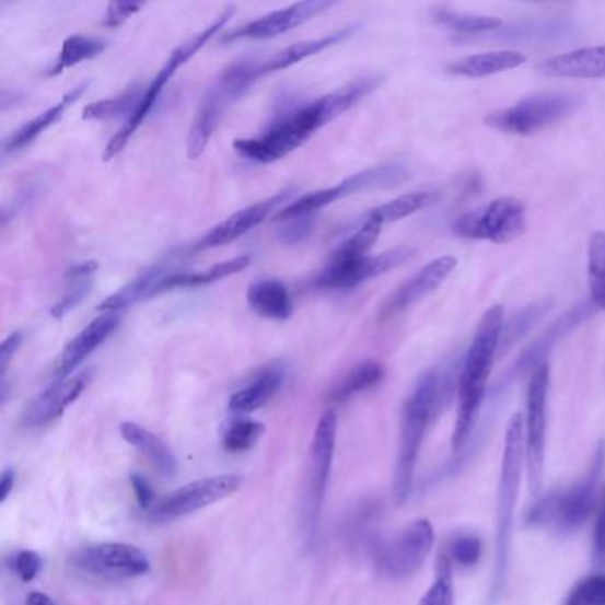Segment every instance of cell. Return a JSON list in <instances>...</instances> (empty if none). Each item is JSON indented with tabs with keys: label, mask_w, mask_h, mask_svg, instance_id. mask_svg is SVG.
I'll use <instances>...</instances> for the list:
<instances>
[{
	"label": "cell",
	"mask_w": 605,
	"mask_h": 605,
	"mask_svg": "<svg viewBox=\"0 0 605 605\" xmlns=\"http://www.w3.org/2000/svg\"><path fill=\"white\" fill-rule=\"evenodd\" d=\"M384 77L371 75L352 80L333 93L319 96L310 104L295 108L284 118L277 119L272 127L265 130L261 136L249 139H236V153L251 162L270 164L276 160L284 159L291 151L301 148L319 128L329 125L341 114L356 107L368 94L379 90Z\"/></svg>",
	"instance_id": "cell-1"
},
{
	"label": "cell",
	"mask_w": 605,
	"mask_h": 605,
	"mask_svg": "<svg viewBox=\"0 0 605 605\" xmlns=\"http://www.w3.org/2000/svg\"><path fill=\"white\" fill-rule=\"evenodd\" d=\"M504 307L492 305L479 319L478 329L470 341L469 350L462 362L458 379V412L451 446L461 451L473 435L474 424L487 395L488 376L501 348Z\"/></svg>",
	"instance_id": "cell-2"
},
{
	"label": "cell",
	"mask_w": 605,
	"mask_h": 605,
	"mask_svg": "<svg viewBox=\"0 0 605 605\" xmlns=\"http://www.w3.org/2000/svg\"><path fill=\"white\" fill-rule=\"evenodd\" d=\"M522 467H526L524 418L521 414H513L512 419L508 422L501 473H499L493 595L501 593L504 590V582H507L510 556H512L513 524H515L516 501H519V490H521Z\"/></svg>",
	"instance_id": "cell-3"
},
{
	"label": "cell",
	"mask_w": 605,
	"mask_h": 605,
	"mask_svg": "<svg viewBox=\"0 0 605 605\" xmlns=\"http://www.w3.org/2000/svg\"><path fill=\"white\" fill-rule=\"evenodd\" d=\"M441 375L432 370L419 379L418 384L405 402L395 484H393V498L398 507L405 504L412 493L419 451H421L428 427L435 416L437 407L441 404Z\"/></svg>",
	"instance_id": "cell-4"
},
{
	"label": "cell",
	"mask_w": 605,
	"mask_h": 605,
	"mask_svg": "<svg viewBox=\"0 0 605 605\" xmlns=\"http://www.w3.org/2000/svg\"><path fill=\"white\" fill-rule=\"evenodd\" d=\"M259 67L261 62L245 59V61L233 62L217 77L210 90L202 96L201 104L194 116L187 139L188 159H199L205 153L211 136L216 133L217 127L221 125L231 105L235 104L240 96H244L254 80L261 79Z\"/></svg>",
	"instance_id": "cell-5"
},
{
	"label": "cell",
	"mask_w": 605,
	"mask_h": 605,
	"mask_svg": "<svg viewBox=\"0 0 605 605\" xmlns=\"http://www.w3.org/2000/svg\"><path fill=\"white\" fill-rule=\"evenodd\" d=\"M605 444L596 447L592 465L578 484L565 488L563 492H554L536 502L527 516L530 526H550L558 533H575L586 524L596 501V488L601 484L604 470Z\"/></svg>",
	"instance_id": "cell-6"
},
{
	"label": "cell",
	"mask_w": 605,
	"mask_h": 605,
	"mask_svg": "<svg viewBox=\"0 0 605 605\" xmlns=\"http://www.w3.org/2000/svg\"><path fill=\"white\" fill-rule=\"evenodd\" d=\"M582 98L579 94L556 91V93L531 94L519 100L512 107L488 114L485 125L496 132L508 136H535L545 128L554 127L578 110Z\"/></svg>",
	"instance_id": "cell-7"
},
{
	"label": "cell",
	"mask_w": 605,
	"mask_h": 605,
	"mask_svg": "<svg viewBox=\"0 0 605 605\" xmlns=\"http://www.w3.org/2000/svg\"><path fill=\"white\" fill-rule=\"evenodd\" d=\"M410 178L407 167L402 164H384L359 171L352 176L342 179L329 188H319L315 193L305 194L290 202L284 210L272 217L274 222L288 221L293 217L316 216L322 208L329 207L339 199L348 198L352 194L368 193V190H385L405 184Z\"/></svg>",
	"instance_id": "cell-8"
},
{
	"label": "cell",
	"mask_w": 605,
	"mask_h": 605,
	"mask_svg": "<svg viewBox=\"0 0 605 605\" xmlns=\"http://www.w3.org/2000/svg\"><path fill=\"white\" fill-rule=\"evenodd\" d=\"M451 230L465 240L510 244L526 233V205L512 196H502L456 217Z\"/></svg>",
	"instance_id": "cell-9"
},
{
	"label": "cell",
	"mask_w": 605,
	"mask_h": 605,
	"mask_svg": "<svg viewBox=\"0 0 605 605\" xmlns=\"http://www.w3.org/2000/svg\"><path fill=\"white\" fill-rule=\"evenodd\" d=\"M221 28H224V25H222V22H219V20H216V22H211L210 25L202 28L201 33L196 34L193 38L182 43L179 47L174 48L171 56L167 57L164 67L160 68L159 75L151 80V84L146 88L144 94H142L141 104L136 108V113L125 121V125L119 128V132L108 141L107 146H105L104 160H113L114 156L119 155V153L127 148L130 139L136 136L139 127H141L144 119L148 118V114L155 107L160 94L164 91L167 82L173 79L174 73H176L179 68L184 67V65H187L202 47H207V43H210V39L213 38Z\"/></svg>",
	"instance_id": "cell-10"
},
{
	"label": "cell",
	"mask_w": 605,
	"mask_h": 605,
	"mask_svg": "<svg viewBox=\"0 0 605 605\" xmlns=\"http://www.w3.org/2000/svg\"><path fill=\"white\" fill-rule=\"evenodd\" d=\"M550 367L531 375L527 385L526 421H524V455H526L527 487L531 496H538L544 484L545 437H547V399H549Z\"/></svg>",
	"instance_id": "cell-11"
},
{
	"label": "cell",
	"mask_w": 605,
	"mask_h": 605,
	"mask_svg": "<svg viewBox=\"0 0 605 605\" xmlns=\"http://www.w3.org/2000/svg\"><path fill=\"white\" fill-rule=\"evenodd\" d=\"M242 485H244V478L238 474H219V476L198 479L176 488L164 498L156 499L155 507L150 510V516L153 521L162 522L190 515L202 508L230 498L238 492Z\"/></svg>",
	"instance_id": "cell-12"
},
{
	"label": "cell",
	"mask_w": 605,
	"mask_h": 605,
	"mask_svg": "<svg viewBox=\"0 0 605 605\" xmlns=\"http://www.w3.org/2000/svg\"><path fill=\"white\" fill-rule=\"evenodd\" d=\"M410 247H395L381 254H370L364 258H330L329 265L316 277L318 290L347 291L361 287L362 282L375 279L404 265L412 258Z\"/></svg>",
	"instance_id": "cell-13"
},
{
	"label": "cell",
	"mask_w": 605,
	"mask_h": 605,
	"mask_svg": "<svg viewBox=\"0 0 605 605\" xmlns=\"http://www.w3.org/2000/svg\"><path fill=\"white\" fill-rule=\"evenodd\" d=\"M435 533L427 519L416 521L382 545L376 563L385 578L408 579L418 572L432 552Z\"/></svg>",
	"instance_id": "cell-14"
},
{
	"label": "cell",
	"mask_w": 605,
	"mask_h": 605,
	"mask_svg": "<svg viewBox=\"0 0 605 605\" xmlns=\"http://www.w3.org/2000/svg\"><path fill=\"white\" fill-rule=\"evenodd\" d=\"M73 565L82 572L104 579L141 578L151 568L148 556L128 544L91 545L77 552Z\"/></svg>",
	"instance_id": "cell-15"
},
{
	"label": "cell",
	"mask_w": 605,
	"mask_h": 605,
	"mask_svg": "<svg viewBox=\"0 0 605 605\" xmlns=\"http://www.w3.org/2000/svg\"><path fill=\"white\" fill-rule=\"evenodd\" d=\"M338 437V414L327 410L322 414L316 424L315 437L311 444V481H310V526L311 535H316L319 513L324 508L325 493L329 487L333 473L334 453Z\"/></svg>",
	"instance_id": "cell-16"
},
{
	"label": "cell",
	"mask_w": 605,
	"mask_h": 605,
	"mask_svg": "<svg viewBox=\"0 0 605 605\" xmlns=\"http://www.w3.org/2000/svg\"><path fill=\"white\" fill-rule=\"evenodd\" d=\"M91 376H93L91 371H82L68 379H57L54 384L48 385L47 389H43L38 396H34L28 402L20 418V424L33 430L61 418L62 412L71 404H75L79 396L88 389Z\"/></svg>",
	"instance_id": "cell-17"
},
{
	"label": "cell",
	"mask_w": 605,
	"mask_h": 605,
	"mask_svg": "<svg viewBox=\"0 0 605 605\" xmlns=\"http://www.w3.org/2000/svg\"><path fill=\"white\" fill-rule=\"evenodd\" d=\"M333 2L327 0H305V2H296V4L288 5L282 10L272 11L261 16V19L253 20L244 27L235 28L230 34H225L222 42H236V39H268L281 36L288 33L291 28L299 27L307 20L313 19L322 11L329 10Z\"/></svg>",
	"instance_id": "cell-18"
},
{
	"label": "cell",
	"mask_w": 605,
	"mask_h": 605,
	"mask_svg": "<svg viewBox=\"0 0 605 605\" xmlns=\"http://www.w3.org/2000/svg\"><path fill=\"white\" fill-rule=\"evenodd\" d=\"M592 315L593 307L590 302H579V304L573 305L572 310H568L561 318L556 319L549 329L545 330L538 339L531 342L530 347L521 353V357L516 359L515 367L508 373L507 381L513 379V376L527 375V373L533 375L539 367H544L547 362V357L552 352V348L558 345V341H561L573 329H578L579 325L586 322Z\"/></svg>",
	"instance_id": "cell-19"
},
{
	"label": "cell",
	"mask_w": 605,
	"mask_h": 605,
	"mask_svg": "<svg viewBox=\"0 0 605 605\" xmlns=\"http://www.w3.org/2000/svg\"><path fill=\"white\" fill-rule=\"evenodd\" d=\"M293 193H295L293 188H287V190H281V193L272 196V198L264 199V201L251 205L244 210L235 211L233 216L219 222L216 228H211L207 235L202 236L196 244V251L216 249V247L235 242L240 236H244L245 233L254 230L256 225L267 221L268 217H272L274 211L281 207L287 199H290Z\"/></svg>",
	"instance_id": "cell-20"
},
{
	"label": "cell",
	"mask_w": 605,
	"mask_h": 605,
	"mask_svg": "<svg viewBox=\"0 0 605 605\" xmlns=\"http://www.w3.org/2000/svg\"><path fill=\"white\" fill-rule=\"evenodd\" d=\"M456 268V259L453 256H441L419 270L416 276L405 281L398 290L389 296L382 307V318H391L410 305L418 304L424 296L442 287V282L453 274Z\"/></svg>",
	"instance_id": "cell-21"
},
{
	"label": "cell",
	"mask_w": 605,
	"mask_h": 605,
	"mask_svg": "<svg viewBox=\"0 0 605 605\" xmlns=\"http://www.w3.org/2000/svg\"><path fill=\"white\" fill-rule=\"evenodd\" d=\"M121 316L119 313H104L98 318H94L90 325H85L84 329L77 334L75 338L68 342L62 350L59 367H57V379H68L82 362L104 345L105 339L118 329Z\"/></svg>",
	"instance_id": "cell-22"
},
{
	"label": "cell",
	"mask_w": 605,
	"mask_h": 605,
	"mask_svg": "<svg viewBox=\"0 0 605 605\" xmlns=\"http://www.w3.org/2000/svg\"><path fill=\"white\" fill-rule=\"evenodd\" d=\"M538 71L554 79H605V45L550 57L539 62Z\"/></svg>",
	"instance_id": "cell-23"
},
{
	"label": "cell",
	"mask_w": 605,
	"mask_h": 605,
	"mask_svg": "<svg viewBox=\"0 0 605 605\" xmlns=\"http://www.w3.org/2000/svg\"><path fill=\"white\" fill-rule=\"evenodd\" d=\"M527 57L515 50H493V53L474 54L458 61L447 65L450 75L465 77V79H487L499 75L504 71L526 65Z\"/></svg>",
	"instance_id": "cell-24"
},
{
	"label": "cell",
	"mask_w": 605,
	"mask_h": 605,
	"mask_svg": "<svg viewBox=\"0 0 605 605\" xmlns=\"http://www.w3.org/2000/svg\"><path fill=\"white\" fill-rule=\"evenodd\" d=\"M85 90H88V84L77 85L73 90L68 91L56 105L47 108V110H43L42 114H38V116L31 119V121L24 123L16 132L11 133V136L5 139L4 144H2L4 155L14 153V151L24 150L31 142L36 141L45 130L56 125V123L65 116L67 108L75 104L77 100L84 94Z\"/></svg>",
	"instance_id": "cell-25"
},
{
	"label": "cell",
	"mask_w": 605,
	"mask_h": 605,
	"mask_svg": "<svg viewBox=\"0 0 605 605\" xmlns=\"http://www.w3.org/2000/svg\"><path fill=\"white\" fill-rule=\"evenodd\" d=\"M170 265L156 264L151 268H146L141 276H137L133 281L128 282L127 287L108 295L104 302H100L98 311L102 313H119V311L132 307L137 302L148 296H155L156 288L165 277L171 276Z\"/></svg>",
	"instance_id": "cell-26"
},
{
	"label": "cell",
	"mask_w": 605,
	"mask_h": 605,
	"mask_svg": "<svg viewBox=\"0 0 605 605\" xmlns=\"http://www.w3.org/2000/svg\"><path fill=\"white\" fill-rule=\"evenodd\" d=\"M247 304L258 316L284 322L293 313L290 290L277 279H259L247 290Z\"/></svg>",
	"instance_id": "cell-27"
},
{
	"label": "cell",
	"mask_w": 605,
	"mask_h": 605,
	"mask_svg": "<svg viewBox=\"0 0 605 605\" xmlns=\"http://www.w3.org/2000/svg\"><path fill=\"white\" fill-rule=\"evenodd\" d=\"M353 27L339 28L336 33L329 34V36H322V38L305 39V42L293 43L290 47L282 48L279 53L274 54L270 59L261 62L259 67V75H268L274 71L287 70V68L293 67L296 62L304 61L307 57L316 56V54L324 53L327 48L338 45V43L345 42V39L352 36Z\"/></svg>",
	"instance_id": "cell-28"
},
{
	"label": "cell",
	"mask_w": 605,
	"mask_h": 605,
	"mask_svg": "<svg viewBox=\"0 0 605 605\" xmlns=\"http://www.w3.org/2000/svg\"><path fill=\"white\" fill-rule=\"evenodd\" d=\"M284 381V371L279 367H268L259 371L249 384L231 396L230 410L238 416L254 412L264 407L276 395Z\"/></svg>",
	"instance_id": "cell-29"
},
{
	"label": "cell",
	"mask_w": 605,
	"mask_h": 605,
	"mask_svg": "<svg viewBox=\"0 0 605 605\" xmlns=\"http://www.w3.org/2000/svg\"><path fill=\"white\" fill-rule=\"evenodd\" d=\"M121 437L137 451H141L164 478H171L178 470V462L171 447L150 430L139 427L136 422H123Z\"/></svg>",
	"instance_id": "cell-30"
},
{
	"label": "cell",
	"mask_w": 605,
	"mask_h": 605,
	"mask_svg": "<svg viewBox=\"0 0 605 605\" xmlns=\"http://www.w3.org/2000/svg\"><path fill=\"white\" fill-rule=\"evenodd\" d=\"M251 261L253 259H251L249 254H244V256H236V258L230 259V261L213 265V267L207 268L202 272H178L176 270V272L171 274V276L165 277L164 281L160 282L155 295H162L165 291L213 284V282L222 281L225 277L244 272L245 268L249 267Z\"/></svg>",
	"instance_id": "cell-31"
},
{
	"label": "cell",
	"mask_w": 605,
	"mask_h": 605,
	"mask_svg": "<svg viewBox=\"0 0 605 605\" xmlns=\"http://www.w3.org/2000/svg\"><path fill=\"white\" fill-rule=\"evenodd\" d=\"M96 270H98L96 261H85V264L75 265V267L68 270L67 276H65L67 290L62 293L61 299L53 305V310H50L53 318H65L70 311L79 307L88 299L91 290H93Z\"/></svg>",
	"instance_id": "cell-32"
},
{
	"label": "cell",
	"mask_w": 605,
	"mask_h": 605,
	"mask_svg": "<svg viewBox=\"0 0 605 605\" xmlns=\"http://www.w3.org/2000/svg\"><path fill=\"white\" fill-rule=\"evenodd\" d=\"M433 20L442 27L456 34L453 39L479 38L485 34L496 33L502 27V22L496 16H476V14L458 13L446 5H439L432 11Z\"/></svg>",
	"instance_id": "cell-33"
},
{
	"label": "cell",
	"mask_w": 605,
	"mask_h": 605,
	"mask_svg": "<svg viewBox=\"0 0 605 605\" xmlns=\"http://www.w3.org/2000/svg\"><path fill=\"white\" fill-rule=\"evenodd\" d=\"M107 47V39L96 38V36H84V34L68 36L62 42L61 54L57 57L56 65L48 70V75H61L62 71L104 54Z\"/></svg>",
	"instance_id": "cell-34"
},
{
	"label": "cell",
	"mask_w": 605,
	"mask_h": 605,
	"mask_svg": "<svg viewBox=\"0 0 605 605\" xmlns=\"http://www.w3.org/2000/svg\"><path fill=\"white\" fill-rule=\"evenodd\" d=\"M385 370L381 362L364 361L359 367L353 368L350 373L342 376L338 384L334 385L329 391V399L334 404H341L352 396L364 393V391L375 387L376 384H381L384 379Z\"/></svg>",
	"instance_id": "cell-35"
},
{
	"label": "cell",
	"mask_w": 605,
	"mask_h": 605,
	"mask_svg": "<svg viewBox=\"0 0 605 605\" xmlns=\"http://www.w3.org/2000/svg\"><path fill=\"white\" fill-rule=\"evenodd\" d=\"M142 94L144 91L139 85H132L128 88L125 93L119 94L116 98L100 100V102H93L82 110V119H90V121H108V119L125 118L127 121L136 108L141 104Z\"/></svg>",
	"instance_id": "cell-36"
},
{
	"label": "cell",
	"mask_w": 605,
	"mask_h": 605,
	"mask_svg": "<svg viewBox=\"0 0 605 605\" xmlns=\"http://www.w3.org/2000/svg\"><path fill=\"white\" fill-rule=\"evenodd\" d=\"M552 305L554 302L550 301V299H547V301L533 302V304L515 313L512 318L504 319L499 353L504 352L508 348H512L516 341H521V339L524 338L536 324H539L542 318H544L550 310H552Z\"/></svg>",
	"instance_id": "cell-37"
},
{
	"label": "cell",
	"mask_w": 605,
	"mask_h": 605,
	"mask_svg": "<svg viewBox=\"0 0 605 605\" xmlns=\"http://www.w3.org/2000/svg\"><path fill=\"white\" fill-rule=\"evenodd\" d=\"M435 199L433 193H410L399 198L393 199V201L384 202L381 207L373 208L368 211L367 219L379 222V224L385 225L389 222L402 221L405 217H410L416 211L427 208L430 202Z\"/></svg>",
	"instance_id": "cell-38"
},
{
	"label": "cell",
	"mask_w": 605,
	"mask_h": 605,
	"mask_svg": "<svg viewBox=\"0 0 605 605\" xmlns=\"http://www.w3.org/2000/svg\"><path fill=\"white\" fill-rule=\"evenodd\" d=\"M587 284L593 304L605 311V233L595 231L587 244Z\"/></svg>",
	"instance_id": "cell-39"
},
{
	"label": "cell",
	"mask_w": 605,
	"mask_h": 605,
	"mask_svg": "<svg viewBox=\"0 0 605 605\" xmlns=\"http://www.w3.org/2000/svg\"><path fill=\"white\" fill-rule=\"evenodd\" d=\"M265 433L264 422L247 418H233L222 430V446L230 453L249 451Z\"/></svg>",
	"instance_id": "cell-40"
},
{
	"label": "cell",
	"mask_w": 605,
	"mask_h": 605,
	"mask_svg": "<svg viewBox=\"0 0 605 605\" xmlns=\"http://www.w3.org/2000/svg\"><path fill=\"white\" fill-rule=\"evenodd\" d=\"M382 228L384 225L364 217L359 230L352 236H348L338 249L334 251V258H364V256H370L373 245L381 236Z\"/></svg>",
	"instance_id": "cell-41"
},
{
	"label": "cell",
	"mask_w": 605,
	"mask_h": 605,
	"mask_svg": "<svg viewBox=\"0 0 605 605\" xmlns=\"http://www.w3.org/2000/svg\"><path fill=\"white\" fill-rule=\"evenodd\" d=\"M419 605H456L453 563L447 554H442L437 563V578L432 586L422 595Z\"/></svg>",
	"instance_id": "cell-42"
},
{
	"label": "cell",
	"mask_w": 605,
	"mask_h": 605,
	"mask_svg": "<svg viewBox=\"0 0 605 605\" xmlns=\"http://www.w3.org/2000/svg\"><path fill=\"white\" fill-rule=\"evenodd\" d=\"M563 605H605V575H590L570 590Z\"/></svg>",
	"instance_id": "cell-43"
},
{
	"label": "cell",
	"mask_w": 605,
	"mask_h": 605,
	"mask_svg": "<svg viewBox=\"0 0 605 605\" xmlns=\"http://www.w3.org/2000/svg\"><path fill=\"white\" fill-rule=\"evenodd\" d=\"M481 552H484V547H481V539L478 536L458 535L450 544L447 558L451 559L453 565L469 568L478 563Z\"/></svg>",
	"instance_id": "cell-44"
},
{
	"label": "cell",
	"mask_w": 605,
	"mask_h": 605,
	"mask_svg": "<svg viewBox=\"0 0 605 605\" xmlns=\"http://www.w3.org/2000/svg\"><path fill=\"white\" fill-rule=\"evenodd\" d=\"M313 230H315V216L293 217L282 221L279 238L282 240V244H301L313 233Z\"/></svg>",
	"instance_id": "cell-45"
},
{
	"label": "cell",
	"mask_w": 605,
	"mask_h": 605,
	"mask_svg": "<svg viewBox=\"0 0 605 605\" xmlns=\"http://www.w3.org/2000/svg\"><path fill=\"white\" fill-rule=\"evenodd\" d=\"M43 559L34 550H20L13 558V570L24 582L33 581L42 572Z\"/></svg>",
	"instance_id": "cell-46"
},
{
	"label": "cell",
	"mask_w": 605,
	"mask_h": 605,
	"mask_svg": "<svg viewBox=\"0 0 605 605\" xmlns=\"http://www.w3.org/2000/svg\"><path fill=\"white\" fill-rule=\"evenodd\" d=\"M593 561L596 567H605V485L602 488L595 531H593Z\"/></svg>",
	"instance_id": "cell-47"
},
{
	"label": "cell",
	"mask_w": 605,
	"mask_h": 605,
	"mask_svg": "<svg viewBox=\"0 0 605 605\" xmlns=\"http://www.w3.org/2000/svg\"><path fill=\"white\" fill-rule=\"evenodd\" d=\"M144 4L141 2H108L107 11H105L104 25L105 27H119L125 24L132 14L141 11Z\"/></svg>",
	"instance_id": "cell-48"
},
{
	"label": "cell",
	"mask_w": 605,
	"mask_h": 605,
	"mask_svg": "<svg viewBox=\"0 0 605 605\" xmlns=\"http://www.w3.org/2000/svg\"><path fill=\"white\" fill-rule=\"evenodd\" d=\"M130 484H132L133 493H136L139 507L150 512L151 508L155 507L156 499H159L150 481H148L144 476H141V474H132V476H130Z\"/></svg>",
	"instance_id": "cell-49"
},
{
	"label": "cell",
	"mask_w": 605,
	"mask_h": 605,
	"mask_svg": "<svg viewBox=\"0 0 605 605\" xmlns=\"http://www.w3.org/2000/svg\"><path fill=\"white\" fill-rule=\"evenodd\" d=\"M22 341H24V334L16 330L2 342V347H0V375L2 379H5V371L10 368L14 353L19 352V348L22 347Z\"/></svg>",
	"instance_id": "cell-50"
},
{
	"label": "cell",
	"mask_w": 605,
	"mask_h": 605,
	"mask_svg": "<svg viewBox=\"0 0 605 605\" xmlns=\"http://www.w3.org/2000/svg\"><path fill=\"white\" fill-rule=\"evenodd\" d=\"M14 481H16V474L11 467H5L0 476V502L8 501L10 493L13 492Z\"/></svg>",
	"instance_id": "cell-51"
},
{
	"label": "cell",
	"mask_w": 605,
	"mask_h": 605,
	"mask_svg": "<svg viewBox=\"0 0 605 605\" xmlns=\"http://www.w3.org/2000/svg\"><path fill=\"white\" fill-rule=\"evenodd\" d=\"M27 605H57L50 596L45 593L34 592L27 596Z\"/></svg>",
	"instance_id": "cell-52"
}]
</instances>
